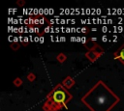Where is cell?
Here are the masks:
<instances>
[{"label":"cell","instance_id":"1","mask_svg":"<svg viewBox=\"0 0 124 111\" xmlns=\"http://www.w3.org/2000/svg\"><path fill=\"white\" fill-rule=\"evenodd\" d=\"M119 100V97L101 80L81 98L82 103L91 111H109Z\"/></svg>","mask_w":124,"mask_h":111},{"label":"cell","instance_id":"2","mask_svg":"<svg viewBox=\"0 0 124 111\" xmlns=\"http://www.w3.org/2000/svg\"><path fill=\"white\" fill-rule=\"evenodd\" d=\"M73 98V96L67 91L62 84L56 85V87L47 95V100L44 105L45 111H57Z\"/></svg>","mask_w":124,"mask_h":111},{"label":"cell","instance_id":"3","mask_svg":"<svg viewBox=\"0 0 124 111\" xmlns=\"http://www.w3.org/2000/svg\"><path fill=\"white\" fill-rule=\"evenodd\" d=\"M100 49H102V48L98 45L94 50H90V51H88V52L85 54V56L89 59L90 62H94V61L97 60V59L103 54V52H104L103 50H102V51H97V50H100Z\"/></svg>","mask_w":124,"mask_h":111},{"label":"cell","instance_id":"4","mask_svg":"<svg viewBox=\"0 0 124 111\" xmlns=\"http://www.w3.org/2000/svg\"><path fill=\"white\" fill-rule=\"evenodd\" d=\"M113 57H114V59L119 60L124 65V43L119 47V49L117 51H115L113 53Z\"/></svg>","mask_w":124,"mask_h":111},{"label":"cell","instance_id":"5","mask_svg":"<svg viewBox=\"0 0 124 111\" xmlns=\"http://www.w3.org/2000/svg\"><path fill=\"white\" fill-rule=\"evenodd\" d=\"M62 85H63V87H65L66 89H69V88L73 87V85H75V80H74L72 77L67 76V77L63 80Z\"/></svg>","mask_w":124,"mask_h":111},{"label":"cell","instance_id":"6","mask_svg":"<svg viewBox=\"0 0 124 111\" xmlns=\"http://www.w3.org/2000/svg\"><path fill=\"white\" fill-rule=\"evenodd\" d=\"M56 59H57V61H58V62L63 63V62H65V61H66L67 56H66L65 54H63V53H60V54H58V55H57Z\"/></svg>","mask_w":124,"mask_h":111},{"label":"cell","instance_id":"7","mask_svg":"<svg viewBox=\"0 0 124 111\" xmlns=\"http://www.w3.org/2000/svg\"><path fill=\"white\" fill-rule=\"evenodd\" d=\"M14 84L16 86V87H18V86H20L21 84H22V80H21V78H19V77H17V78H16L15 80H14Z\"/></svg>","mask_w":124,"mask_h":111},{"label":"cell","instance_id":"8","mask_svg":"<svg viewBox=\"0 0 124 111\" xmlns=\"http://www.w3.org/2000/svg\"><path fill=\"white\" fill-rule=\"evenodd\" d=\"M35 78H36V76H35L34 73H29V74L27 75V79H28L29 81H34Z\"/></svg>","mask_w":124,"mask_h":111},{"label":"cell","instance_id":"9","mask_svg":"<svg viewBox=\"0 0 124 111\" xmlns=\"http://www.w3.org/2000/svg\"><path fill=\"white\" fill-rule=\"evenodd\" d=\"M11 47L14 50H17L19 48V44L18 43H11Z\"/></svg>","mask_w":124,"mask_h":111},{"label":"cell","instance_id":"10","mask_svg":"<svg viewBox=\"0 0 124 111\" xmlns=\"http://www.w3.org/2000/svg\"><path fill=\"white\" fill-rule=\"evenodd\" d=\"M25 4V2L23 1V0H21V1H17V5H19V6H23Z\"/></svg>","mask_w":124,"mask_h":111},{"label":"cell","instance_id":"11","mask_svg":"<svg viewBox=\"0 0 124 111\" xmlns=\"http://www.w3.org/2000/svg\"><path fill=\"white\" fill-rule=\"evenodd\" d=\"M28 39H29V38L24 37V42H23V44H24V45H26V44H27V42H28V41H29Z\"/></svg>","mask_w":124,"mask_h":111},{"label":"cell","instance_id":"12","mask_svg":"<svg viewBox=\"0 0 124 111\" xmlns=\"http://www.w3.org/2000/svg\"><path fill=\"white\" fill-rule=\"evenodd\" d=\"M29 32H30V33L35 32V28H33V27H31V26H30V28H29Z\"/></svg>","mask_w":124,"mask_h":111},{"label":"cell","instance_id":"13","mask_svg":"<svg viewBox=\"0 0 124 111\" xmlns=\"http://www.w3.org/2000/svg\"><path fill=\"white\" fill-rule=\"evenodd\" d=\"M45 21H46V19H45L44 17H43V18H41V19H40V24H44V22H45Z\"/></svg>","mask_w":124,"mask_h":111},{"label":"cell","instance_id":"14","mask_svg":"<svg viewBox=\"0 0 124 111\" xmlns=\"http://www.w3.org/2000/svg\"><path fill=\"white\" fill-rule=\"evenodd\" d=\"M102 41H103V42H107V41H108V38H107V36H103V38H102Z\"/></svg>","mask_w":124,"mask_h":111},{"label":"cell","instance_id":"15","mask_svg":"<svg viewBox=\"0 0 124 111\" xmlns=\"http://www.w3.org/2000/svg\"><path fill=\"white\" fill-rule=\"evenodd\" d=\"M81 42H82V43H86V39H85L84 37L81 38Z\"/></svg>","mask_w":124,"mask_h":111},{"label":"cell","instance_id":"16","mask_svg":"<svg viewBox=\"0 0 124 111\" xmlns=\"http://www.w3.org/2000/svg\"><path fill=\"white\" fill-rule=\"evenodd\" d=\"M18 39H19V38H17V37H15V38H14V42L17 43V42H18Z\"/></svg>","mask_w":124,"mask_h":111},{"label":"cell","instance_id":"17","mask_svg":"<svg viewBox=\"0 0 124 111\" xmlns=\"http://www.w3.org/2000/svg\"><path fill=\"white\" fill-rule=\"evenodd\" d=\"M81 32H82V33H86V32H87V29H86V28H82V29H81Z\"/></svg>","mask_w":124,"mask_h":111},{"label":"cell","instance_id":"18","mask_svg":"<svg viewBox=\"0 0 124 111\" xmlns=\"http://www.w3.org/2000/svg\"><path fill=\"white\" fill-rule=\"evenodd\" d=\"M60 41H61V42H65V41H66V38H65V37H61V38H60Z\"/></svg>","mask_w":124,"mask_h":111},{"label":"cell","instance_id":"19","mask_svg":"<svg viewBox=\"0 0 124 111\" xmlns=\"http://www.w3.org/2000/svg\"><path fill=\"white\" fill-rule=\"evenodd\" d=\"M48 30H49V27H46V28H45V32H46V33H47V32H49Z\"/></svg>","mask_w":124,"mask_h":111},{"label":"cell","instance_id":"20","mask_svg":"<svg viewBox=\"0 0 124 111\" xmlns=\"http://www.w3.org/2000/svg\"><path fill=\"white\" fill-rule=\"evenodd\" d=\"M40 42H41V43L44 42V38H43V37H40Z\"/></svg>","mask_w":124,"mask_h":111},{"label":"cell","instance_id":"21","mask_svg":"<svg viewBox=\"0 0 124 111\" xmlns=\"http://www.w3.org/2000/svg\"><path fill=\"white\" fill-rule=\"evenodd\" d=\"M118 30H119L118 32H122V30H123V28H122L121 26H119V27H118Z\"/></svg>","mask_w":124,"mask_h":111},{"label":"cell","instance_id":"22","mask_svg":"<svg viewBox=\"0 0 124 111\" xmlns=\"http://www.w3.org/2000/svg\"><path fill=\"white\" fill-rule=\"evenodd\" d=\"M71 41H72V42H75V41H77V38H74V37H72V38H71Z\"/></svg>","mask_w":124,"mask_h":111},{"label":"cell","instance_id":"23","mask_svg":"<svg viewBox=\"0 0 124 111\" xmlns=\"http://www.w3.org/2000/svg\"><path fill=\"white\" fill-rule=\"evenodd\" d=\"M77 42H81V38L78 37V38H77Z\"/></svg>","mask_w":124,"mask_h":111},{"label":"cell","instance_id":"24","mask_svg":"<svg viewBox=\"0 0 124 111\" xmlns=\"http://www.w3.org/2000/svg\"><path fill=\"white\" fill-rule=\"evenodd\" d=\"M44 13L47 14V13H48V10H47V9H46V10H44Z\"/></svg>","mask_w":124,"mask_h":111},{"label":"cell","instance_id":"25","mask_svg":"<svg viewBox=\"0 0 124 111\" xmlns=\"http://www.w3.org/2000/svg\"><path fill=\"white\" fill-rule=\"evenodd\" d=\"M103 30H104V31H103L104 33H105V32H107V27H103Z\"/></svg>","mask_w":124,"mask_h":111}]
</instances>
